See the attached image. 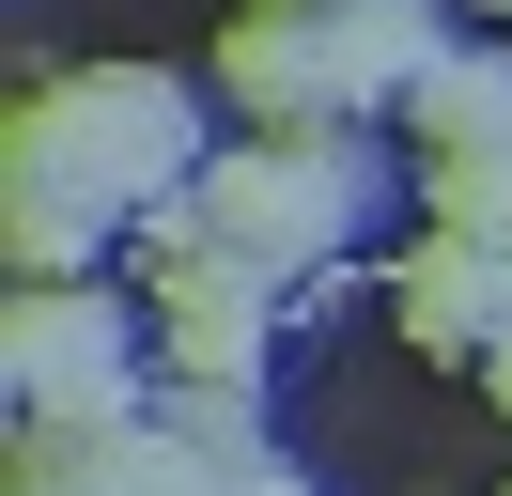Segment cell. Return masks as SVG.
I'll list each match as a JSON object with an SVG mask.
<instances>
[{"label":"cell","mask_w":512,"mask_h":496,"mask_svg":"<svg viewBox=\"0 0 512 496\" xmlns=\"http://www.w3.org/2000/svg\"><path fill=\"white\" fill-rule=\"evenodd\" d=\"M0 171L63 186V202H94V217H140V202H171V171H187V93H171L156 62H78V78L16 93Z\"/></svg>","instance_id":"1"},{"label":"cell","mask_w":512,"mask_h":496,"mask_svg":"<svg viewBox=\"0 0 512 496\" xmlns=\"http://www.w3.org/2000/svg\"><path fill=\"white\" fill-rule=\"evenodd\" d=\"M140 341L109 295H78V279H16V326H0V372H16V403L32 419H140Z\"/></svg>","instance_id":"2"},{"label":"cell","mask_w":512,"mask_h":496,"mask_svg":"<svg viewBox=\"0 0 512 496\" xmlns=\"http://www.w3.org/2000/svg\"><path fill=\"white\" fill-rule=\"evenodd\" d=\"M202 217H218L249 264H311V248L357 233V155L342 140H249L202 171Z\"/></svg>","instance_id":"3"},{"label":"cell","mask_w":512,"mask_h":496,"mask_svg":"<svg viewBox=\"0 0 512 496\" xmlns=\"http://www.w3.org/2000/svg\"><path fill=\"white\" fill-rule=\"evenodd\" d=\"M264 310H280V264H249V248H187V264H156V357L187 372V388H249L264 357Z\"/></svg>","instance_id":"4"},{"label":"cell","mask_w":512,"mask_h":496,"mask_svg":"<svg viewBox=\"0 0 512 496\" xmlns=\"http://www.w3.org/2000/svg\"><path fill=\"white\" fill-rule=\"evenodd\" d=\"M218 93L264 124V140H342V62H326V16H295V0H249V16L218 31Z\"/></svg>","instance_id":"5"},{"label":"cell","mask_w":512,"mask_h":496,"mask_svg":"<svg viewBox=\"0 0 512 496\" xmlns=\"http://www.w3.org/2000/svg\"><path fill=\"white\" fill-rule=\"evenodd\" d=\"M388 310H404V341H435V357H466V341H497L512 279L481 233H404V264H388Z\"/></svg>","instance_id":"6"},{"label":"cell","mask_w":512,"mask_h":496,"mask_svg":"<svg viewBox=\"0 0 512 496\" xmlns=\"http://www.w3.org/2000/svg\"><path fill=\"white\" fill-rule=\"evenodd\" d=\"M326 62H342V109H388V93L435 78V16L419 0H342L326 16Z\"/></svg>","instance_id":"7"},{"label":"cell","mask_w":512,"mask_h":496,"mask_svg":"<svg viewBox=\"0 0 512 496\" xmlns=\"http://www.w3.org/2000/svg\"><path fill=\"white\" fill-rule=\"evenodd\" d=\"M404 140L419 155H497L512 140V62H435V78L404 93Z\"/></svg>","instance_id":"8"},{"label":"cell","mask_w":512,"mask_h":496,"mask_svg":"<svg viewBox=\"0 0 512 496\" xmlns=\"http://www.w3.org/2000/svg\"><path fill=\"white\" fill-rule=\"evenodd\" d=\"M0 233H16V279H78L94 202H63V186H16V202H0Z\"/></svg>","instance_id":"9"},{"label":"cell","mask_w":512,"mask_h":496,"mask_svg":"<svg viewBox=\"0 0 512 496\" xmlns=\"http://www.w3.org/2000/svg\"><path fill=\"white\" fill-rule=\"evenodd\" d=\"M435 233L512 248V140H497V155H435Z\"/></svg>","instance_id":"10"},{"label":"cell","mask_w":512,"mask_h":496,"mask_svg":"<svg viewBox=\"0 0 512 496\" xmlns=\"http://www.w3.org/2000/svg\"><path fill=\"white\" fill-rule=\"evenodd\" d=\"M218 496H311V481H295L280 450H249V465H218Z\"/></svg>","instance_id":"11"},{"label":"cell","mask_w":512,"mask_h":496,"mask_svg":"<svg viewBox=\"0 0 512 496\" xmlns=\"http://www.w3.org/2000/svg\"><path fill=\"white\" fill-rule=\"evenodd\" d=\"M481 388H497V403H512V310H497V341H481Z\"/></svg>","instance_id":"12"},{"label":"cell","mask_w":512,"mask_h":496,"mask_svg":"<svg viewBox=\"0 0 512 496\" xmlns=\"http://www.w3.org/2000/svg\"><path fill=\"white\" fill-rule=\"evenodd\" d=\"M295 16H342V0H295Z\"/></svg>","instance_id":"13"},{"label":"cell","mask_w":512,"mask_h":496,"mask_svg":"<svg viewBox=\"0 0 512 496\" xmlns=\"http://www.w3.org/2000/svg\"><path fill=\"white\" fill-rule=\"evenodd\" d=\"M497 16H512V0H497Z\"/></svg>","instance_id":"14"}]
</instances>
